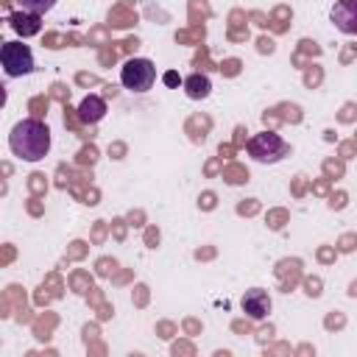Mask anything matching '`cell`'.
<instances>
[{"mask_svg": "<svg viewBox=\"0 0 357 357\" xmlns=\"http://www.w3.org/2000/svg\"><path fill=\"white\" fill-rule=\"evenodd\" d=\"M50 128L36 120V117H25L20 123L11 126L8 131V148L17 159L22 162H39L50 153Z\"/></svg>", "mask_w": 357, "mask_h": 357, "instance_id": "1", "label": "cell"}, {"mask_svg": "<svg viewBox=\"0 0 357 357\" xmlns=\"http://www.w3.org/2000/svg\"><path fill=\"white\" fill-rule=\"evenodd\" d=\"M245 151H248V156H251L254 162H259V165H276V162H282V159L290 153V145H287L276 131H259V134H254V137L248 139Z\"/></svg>", "mask_w": 357, "mask_h": 357, "instance_id": "2", "label": "cell"}, {"mask_svg": "<svg viewBox=\"0 0 357 357\" xmlns=\"http://www.w3.org/2000/svg\"><path fill=\"white\" fill-rule=\"evenodd\" d=\"M156 81V64L151 59H128L120 67V84L128 92H148Z\"/></svg>", "mask_w": 357, "mask_h": 357, "instance_id": "3", "label": "cell"}, {"mask_svg": "<svg viewBox=\"0 0 357 357\" xmlns=\"http://www.w3.org/2000/svg\"><path fill=\"white\" fill-rule=\"evenodd\" d=\"M0 64H3V73L8 78H22V75L33 73V53L22 42H3V47H0Z\"/></svg>", "mask_w": 357, "mask_h": 357, "instance_id": "4", "label": "cell"}, {"mask_svg": "<svg viewBox=\"0 0 357 357\" xmlns=\"http://www.w3.org/2000/svg\"><path fill=\"white\" fill-rule=\"evenodd\" d=\"M329 20L340 33L357 36V0H335Z\"/></svg>", "mask_w": 357, "mask_h": 357, "instance_id": "5", "label": "cell"}, {"mask_svg": "<svg viewBox=\"0 0 357 357\" xmlns=\"http://www.w3.org/2000/svg\"><path fill=\"white\" fill-rule=\"evenodd\" d=\"M240 307H243V312H245L251 321H262V318H268V312H271L273 301H271L268 290H262V287H251V290H245V293H243Z\"/></svg>", "mask_w": 357, "mask_h": 357, "instance_id": "6", "label": "cell"}, {"mask_svg": "<svg viewBox=\"0 0 357 357\" xmlns=\"http://www.w3.org/2000/svg\"><path fill=\"white\" fill-rule=\"evenodd\" d=\"M181 86H184V95H187L190 100H204V98H209V92H212V81H209V75H204V73L187 75V78L181 81Z\"/></svg>", "mask_w": 357, "mask_h": 357, "instance_id": "7", "label": "cell"}, {"mask_svg": "<svg viewBox=\"0 0 357 357\" xmlns=\"http://www.w3.org/2000/svg\"><path fill=\"white\" fill-rule=\"evenodd\" d=\"M39 20H42L39 14H31V11H14V14L8 17V25H11L20 36H33V33H39V28H42Z\"/></svg>", "mask_w": 357, "mask_h": 357, "instance_id": "8", "label": "cell"}, {"mask_svg": "<svg viewBox=\"0 0 357 357\" xmlns=\"http://www.w3.org/2000/svg\"><path fill=\"white\" fill-rule=\"evenodd\" d=\"M103 114H106V100H103L100 95H86V98L78 103V117H81V123H98V120H103Z\"/></svg>", "mask_w": 357, "mask_h": 357, "instance_id": "9", "label": "cell"}, {"mask_svg": "<svg viewBox=\"0 0 357 357\" xmlns=\"http://www.w3.org/2000/svg\"><path fill=\"white\" fill-rule=\"evenodd\" d=\"M20 3V8L22 11H31V14H47L53 6H56V0H17Z\"/></svg>", "mask_w": 357, "mask_h": 357, "instance_id": "10", "label": "cell"}, {"mask_svg": "<svg viewBox=\"0 0 357 357\" xmlns=\"http://www.w3.org/2000/svg\"><path fill=\"white\" fill-rule=\"evenodd\" d=\"M165 84H167V86H176V84H178V75H176V73H165Z\"/></svg>", "mask_w": 357, "mask_h": 357, "instance_id": "11", "label": "cell"}]
</instances>
